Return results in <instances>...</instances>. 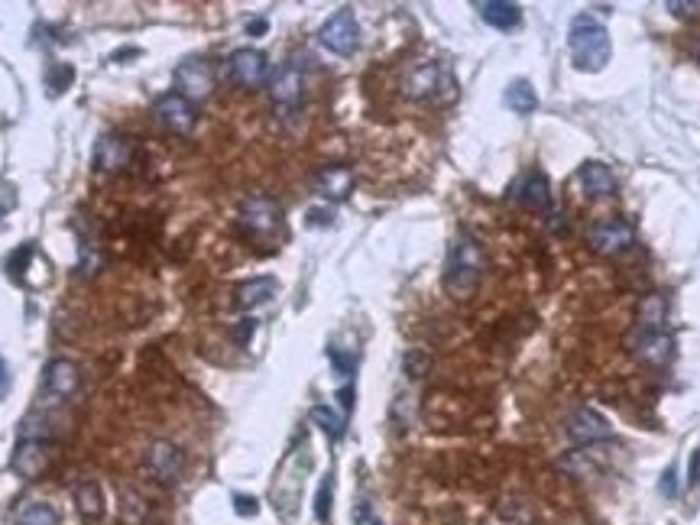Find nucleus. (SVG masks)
Here are the masks:
<instances>
[{"label":"nucleus","mask_w":700,"mask_h":525,"mask_svg":"<svg viewBox=\"0 0 700 525\" xmlns=\"http://www.w3.org/2000/svg\"><path fill=\"white\" fill-rule=\"evenodd\" d=\"M487 270V256L473 237H457L451 244L445 266V288L454 298H471L473 288L480 286V276Z\"/></svg>","instance_id":"f257e3e1"},{"label":"nucleus","mask_w":700,"mask_h":525,"mask_svg":"<svg viewBox=\"0 0 700 525\" xmlns=\"http://www.w3.org/2000/svg\"><path fill=\"white\" fill-rule=\"evenodd\" d=\"M567 46H571L574 68H581V72H600L609 62V56H613L607 26L600 23V20L587 17V13L574 17Z\"/></svg>","instance_id":"f03ea898"},{"label":"nucleus","mask_w":700,"mask_h":525,"mask_svg":"<svg viewBox=\"0 0 700 525\" xmlns=\"http://www.w3.org/2000/svg\"><path fill=\"white\" fill-rule=\"evenodd\" d=\"M237 224H240V230H244L246 237L270 240L282 230V208H279V202L270 195H250V198H244V204H240Z\"/></svg>","instance_id":"7ed1b4c3"},{"label":"nucleus","mask_w":700,"mask_h":525,"mask_svg":"<svg viewBox=\"0 0 700 525\" xmlns=\"http://www.w3.org/2000/svg\"><path fill=\"white\" fill-rule=\"evenodd\" d=\"M402 91L412 101H441L445 94L447 98L454 94V82L441 62H422L402 78Z\"/></svg>","instance_id":"20e7f679"},{"label":"nucleus","mask_w":700,"mask_h":525,"mask_svg":"<svg viewBox=\"0 0 700 525\" xmlns=\"http://www.w3.org/2000/svg\"><path fill=\"white\" fill-rule=\"evenodd\" d=\"M318 43L334 56H354L360 46V26H357L354 10H338L324 20L318 30Z\"/></svg>","instance_id":"39448f33"},{"label":"nucleus","mask_w":700,"mask_h":525,"mask_svg":"<svg viewBox=\"0 0 700 525\" xmlns=\"http://www.w3.org/2000/svg\"><path fill=\"white\" fill-rule=\"evenodd\" d=\"M228 72H230V82H237L246 91H256L270 78V59H266V52L254 49V46H244V49L230 52Z\"/></svg>","instance_id":"423d86ee"},{"label":"nucleus","mask_w":700,"mask_h":525,"mask_svg":"<svg viewBox=\"0 0 700 525\" xmlns=\"http://www.w3.org/2000/svg\"><path fill=\"white\" fill-rule=\"evenodd\" d=\"M629 350L639 357L645 366H665L675 357V338L661 328H639L629 334Z\"/></svg>","instance_id":"0eeeda50"},{"label":"nucleus","mask_w":700,"mask_h":525,"mask_svg":"<svg viewBox=\"0 0 700 525\" xmlns=\"http://www.w3.org/2000/svg\"><path fill=\"white\" fill-rule=\"evenodd\" d=\"M270 94L282 117H286V114H296V110L302 108V94H305L302 65H298V62H286V65L279 68L270 82Z\"/></svg>","instance_id":"6e6552de"},{"label":"nucleus","mask_w":700,"mask_h":525,"mask_svg":"<svg viewBox=\"0 0 700 525\" xmlns=\"http://www.w3.org/2000/svg\"><path fill=\"white\" fill-rule=\"evenodd\" d=\"M176 91L188 98L192 104L208 101L214 91V72L208 62L202 59H186L176 65Z\"/></svg>","instance_id":"1a4fd4ad"},{"label":"nucleus","mask_w":700,"mask_h":525,"mask_svg":"<svg viewBox=\"0 0 700 525\" xmlns=\"http://www.w3.org/2000/svg\"><path fill=\"white\" fill-rule=\"evenodd\" d=\"M152 114H156V120H160L169 133H192L194 120H198L194 104L188 101V98H182L178 91H169V94H162V98H156Z\"/></svg>","instance_id":"9d476101"},{"label":"nucleus","mask_w":700,"mask_h":525,"mask_svg":"<svg viewBox=\"0 0 700 525\" xmlns=\"http://www.w3.org/2000/svg\"><path fill=\"white\" fill-rule=\"evenodd\" d=\"M78 380H82L78 366L72 360H65V357H56L43 370V396L49 402H65L68 396H75Z\"/></svg>","instance_id":"9b49d317"},{"label":"nucleus","mask_w":700,"mask_h":525,"mask_svg":"<svg viewBox=\"0 0 700 525\" xmlns=\"http://www.w3.org/2000/svg\"><path fill=\"white\" fill-rule=\"evenodd\" d=\"M146 467L160 483H176L186 470V454L172 441H152L146 451Z\"/></svg>","instance_id":"f8f14e48"},{"label":"nucleus","mask_w":700,"mask_h":525,"mask_svg":"<svg viewBox=\"0 0 700 525\" xmlns=\"http://www.w3.org/2000/svg\"><path fill=\"white\" fill-rule=\"evenodd\" d=\"M509 198H513L519 208H525V211H545V208H551V182H549V176H545V172H539V169L525 172V176L513 185Z\"/></svg>","instance_id":"ddd939ff"},{"label":"nucleus","mask_w":700,"mask_h":525,"mask_svg":"<svg viewBox=\"0 0 700 525\" xmlns=\"http://www.w3.org/2000/svg\"><path fill=\"white\" fill-rule=\"evenodd\" d=\"M567 438L574 444H597V441L613 438V428L593 409H574L571 416H567Z\"/></svg>","instance_id":"4468645a"},{"label":"nucleus","mask_w":700,"mask_h":525,"mask_svg":"<svg viewBox=\"0 0 700 525\" xmlns=\"http://www.w3.org/2000/svg\"><path fill=\"white\" fill-rule=\"evenodd\" d=\"M633 244H635V230L619 218L600 220L597 228L591 230V246L603 256L623 254V250H629Z\"/></svg>","instance_id":"2eb2a0df"},{"label":"nucleus","mask_w":700,"mask_h":525,"mask_svg":"<svg viewBox=\"0 0 700 525\" xmlns=\"http://www.w3.org/2000/svg\"><path fill=\"white\" fill-rule=\"evenodd\" d=\"M134 159V140L120 133H104L94 143V169L101 172H120L127 169Z\"/></svg>","instance_id":"dca6fc26"},{"label":"nucleus","mask_w":700,"mask_h":525,"mask_svg":"<svg viewBox=\"0 0 700 525\" xmlns=\"http://www.w3.org/2000/svg\"><path fill=\"white\" fill-rule=\"evenodd\" d=\"M354 182H357L354 169H347V166H321L312 178L315 192H318L321 198H328V202H344V198H350Z\"/></svg>","instance_id":"f3484780"},{"label":"nucleus","mask_w":700,"mask_h":525,"mask_svg":"<svg viewBox=\"0 0 700 525\" xmlns=\"http://www.w3.org/2000/svg\"><path fill=\"white\" fill-rule=\"evenodd\" d=\"M46 464H49V458H46V441H26V438L17 441L10 467H13V474H17L20 480H39Z\"/></svg>","instance_id":"a211bd4d"},{"label":"nucleus","mask_w":700,"mask_h":525,"mask_svg":"<svg viewBox=\"0 0 700 525\" xmlns=\"http://www.w3.org/2000/svg\"><path fill=\"white\" fill-rule=\"evenodd\" d=\"M279 292V282L272 276H256V280H246L244 286H237L234 292V308L237 312H254V308L272 302V296Z\"/></svg>","instance_id":"6ab92c4d"},{"label":"nucleus","mask_w":700,"mask_h":525,"mask_svg":"<svg viewBox=\"0 0 700 525\" xmlns=\"http://www.w3.org/2000/svg\"><path fill=\"white\" fill-rule=\"evenodd\" d=\"M577 185H581L591 198L613 195V192H616V176H613V169H609L607 162L591 159V162H583L581 169H577Z\"/></svg>","instance_id":"aec40b11"},{"label":"nucleus","mask_w":700,"mask_h":525,"mask_svg":"<svg viewBox=\"0 0 700 525\" xmlns=\"http://www.w3.org/2000/svg\"><path fill=\"white\" fill-rule=\"evenodd\" d=\"M477 10H480L483 23L493 30H515L523 23V7L513 0H487V4H477Z\"/></svg>","instance_id":"412c9836"},{"label":"nucleus","mask_w":700,"mask_h":525,"mask_svg":"<svg viewBox=\"0 0 700 525\" xmlns=\"http://www.w3.org/2000/svg\"><path fill=\"white\" fill-rule=\"evenodd\" d=\"M75 503H78V512L85 522H98L104 516V493L101 486L94 480H82L75 486Z\"/></svg>","instance_id":"4be33fe9"},{"label":"nucleus","mask_w":700,"mask_h":525,"mask_svg":"<svg viewBox=\"0 0 700 525\" xmlns=\"http://www.w3.org/2000/svg\"><path fill=\"white\" fill-rule=\"evenodd\" d=\"M503 101H506V108L515 110V114H531V110L539 108V94H535V88H531L529 82H513V85L506 88V94H503Z\"/></svg>","instance_id":"5701e85b"},{"label":"nucleus","mask_w":700,"mask_h":525,"mask_svg":"<svg viewBox=\"0 0 700 525\" xmlns=\"http://www.w3.org/2000/svg\"><path fill=\"white\" fill-rule=\"evenodd\" d=\"M308 418H312V422L318 425L321 432L328 435L331 441L344 438L347 418H344V416H338V412H334V409H328V406H315L312 412H308Z\"/></svg>","instance_id":"b1692460"},{"label":"nucleus","mask_w":700,"mask_h":525,"mask_svg":"<svg viewBox=\"0 0 700 525\" xmlns=\"http://www.w3.org/2000/svg\"><path fill=\"white\" fill-rule=\"evenodd\" d=\"M17 525H59V512L46 503H23L17 509Z\"/></svg>","instance_id":"393cba45"},{"label":"nucleus","mask_w":700,"mask_h":525,"mask_svg":"<svg viewBox=\"0 0 700 525\" xmlns=\"http://www.w3.org/2000/svg\"><path fill=\"white\" fill-rule=\"evenodd\" d=\"M72 82H75V68L68 65V62H52L46 68V88H49L52 98H59L65 88H72Z\"/></svg>","instance_id":"a878e982"},{"label":"nucleus","mask_w":700,"mask_h":525,"mask_svg":"<svg viewBox=\"0 0 700 525\" xmlns=\"http://www.w3.org/2000/svg\"><path fill=\"white\" fill-rule=\"evenodd\" d=\"M665 322V298L645 296L639 306V328H661Z\"/></svg>","instance_id":"bb28decb"},{"label":"nucleus","mask_w":700,"mask_h":525,"mask_svg":"<svg viewBox=\"0 0 700 525\" xmlns=\"http://www.w3.org/2000/svg\"><path fill=\"white\" fill-rule=\"evenodd\" d=\"M101 266H104L101 250L91 246V240H82V244H78V272H82V276H94Z\"/></svg>","instance_id":"cd10ccee"},{"label":"nucleus","mask_w":700,"mask_h":525,"mask_svg":"<svg viewBox=\"0 0 700 525\" xmlns=\"http://www.w3.org/2000/svg\"><path fill=\"white\" fill-rule=\"evenodd\" d=\"M331 496H334V477H324L318 486V496H315V519H318L321 525L328 522L331 516Z\"/></svg>","instance_id":"c85d7f7f"},{"label":"nucleus","mask_w":700,"mask_h":525,"mask_svg":"<svg viewBox=\"0 0 700 525\" xmlns=\"http://www.w3.org/2000/svg\"><path fill=\"white\" fill-rule=\"evenodd\" d=\"M36 254V246L33 244H23L17 250V254L10 256V262H7V270H10V276L13 280H23V272H26V262H30V256Z\"/></svg>","instance_id":"c756f323"},{"label":"nucleus","mask_w":700,"mask_h":525,"mask_svg":"<svg viewBox=\"0 0 700 525\" xmlns=\"http://www.w3.org/2000/svg\"><path fill=\"white\" fill-rule=\"evenodd\" d=\"M665 7L671 10V17H678V20L700 17V0H668Z\"/></svg>","instance_id":"7c9ffc66"},{"label":"nucleus","mask_w":700,"mask_h":525,"mask_svg":"<svg viewBox=\"0 0 700 525\" xmlns=\"http://www.w3.org/2000/svg\"><path fill=\"white\" fill-rule=\"evenodd\" d=\"M234 512H237V516H246V519H250V516H256V512H260V503H256L254 496H244V493H237V496H234Z\"/></svg>","instance_id":"2f4dec72"},{"label":"nucleus","mask_w":700,"mask_h":525,"mask_svg":"<svg viewBox=\"0 0 700 525\" xmlns=\"http://www.w3.org/2000/svg\"><path fill=\"white\" fill-rule=\"evenodd\" d=\"M354 525H380V519L373 516L370 500H357V506H354Z\"/></svg>","instance_id":"473e14b6"},{"label":"nucleus","mask_w":700,"mask_h":525,"mask_svg":"<svg viewBox=\"0 0 700 525\" xmlns=\"http://www.w3.org/2000/svg\"><path fill=\"white\" fill-rule=\"evenodd\" d=\"M425 366H428V357L425 354H419V350L405 354V373H409V376H422Z\"/></svg>","instance_id":"72a5a7b5"},{"label":"nucleus","mask_w":700,"mask_h":525,"mask_svg":"<svg viewBox=\"0 0 700 525\" xmlns=\"http://www.w3.org/2000/svg\"><path fill=\"white\" fill-rule=\"evenodd\" d=\"M658 490L665 493V496H678V474H675V467H668L665 474H661V483H658Z\"/></svg>","instance_id":"f704fd0d"},{"label":"nucleus","mask_w":700,"mask_h":525,"mask_svg":"<svg viewBox=\"0 0 700 525\" xmlns=\"http://www.w3.org/2000/svg\"><path fill=\"white\" fill-rule=\"evenodd\" d=\"M331 220H334V214H331L328 208H312V211H308V224H312V228H331Z\"/></svg>","instance_id":"c9c22d12"},{"label":"nucleus","mask_w":700,"mask_h":525,"mask_svg":"<svg viewBox=\"0 0 700 525\" xmlns=\"http://www.w3.org/2000/svg\"><path fill=\"white\" fill-rule=\"evenodd\" d=\"M10 366H7V360L0 357V399H7V392H10Z\"/></svg>","instance_id":"e433bc0d"},{"label":"nucleus","mask_w":700,"mask_h":525,"mask_svg":"<svg viewBox=\"0 0 700 525\" xmlns=\"http://www.w3.org/2000/svg\"><path fill=\"white\" fill-rule=\"evenodd\" d=\"M254 328H256V322H254V318H244V324H240V328L234 331V338L240 340V344H246V338H250V334H254Z\"/></svg>","instance_id":"4c0bfd02"},{"label":"nucleus","mask_w":700,"mask_h":525,"mask_svg":"<svg viewBox=\"0 0 700 525\" xmlns=\"http://www.w3.org/2000/svg\"><path fill=\"white\" fill-rule=\"evenodd\" d=\"M266 26H270V23H266L263 17L246 20V33H250V36H260V33H266Z\"/></svg>","instance_id":"58836bf2"},{"label":"nucleus","mask_w":700,"mask_h":525,"mask_svg":"<svg viewBox=\"0 0 700 525\" xmlns=\"http://www.w3.org/2000/svg\"><path fill=\"white\" fill-rule=\"evenodd\" d=\"M687 480H691V486H697L700 483V451H694L691 454V477H687Z\"/></svg>","instance_id":"ea45409f"},{"label":"nucleus","mask_w":700,"mask_h":525,"mask_svg":"<svg viewBox=\"0 0 700 525\" xmlns=\"http://www.w3.org/2000/svg\"><path fill=\"white\" fill-rule=\"evenodd\" d=\"M694 56H697V62H700V43H697V46H694Z\"/></svg>","instance_id":"a19ab883"},{"label":"nucleus","mask_w":700,"mask_h":525,"mask_svg":"<svg viewBox=\"0 0 700 525\" xmlns=\"http://www.w3.org/2000/svg\"><path fill=\"white\" fill-rule=\"evenodd\" d=\"M0 214H4V211H0Z\"/></svg>","instance_id":"79ce46f5"}]
</instances>
